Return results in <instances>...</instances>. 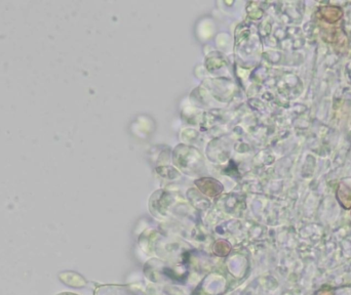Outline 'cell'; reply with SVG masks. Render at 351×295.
<instances>
[{
	"instance_id": "obj_1",
	"label": "cell",
	"mask_w": 351,
	"mask_h": 295,
	"mask_svg": "<svg viewBox=\"0 0 351 295\" xmlns=\"http://www.w3.org/2000/svg\"><path fill=\"white\" fill-rule=\"evenodd\" d=\"M319 18L330 24H334L339 21L343 16V10L336 6H324L318 10Z\"/></svg>"
},
{
	"instance_id": "obj_3",
	"label": "cell",
	"mask_w": 351,
	"mask_h": 295,
	"mask_svg": "<svg viewBox=\"0 0 351 295\" xmlns=\"http://www.w3.org/2000/svg\"><path fill=\"white\" fill-rule=\"evenodd\" d=\"M319 295H334V294L329 290H323V291L319 292Z\"/></svg>"
},
{
	"instance_id": "obj_4",
	"label": "cell",
	"mask_w": 351,
	"mask_h": 295,
	"mask_svg": "<svg viewBox=\"0 0 351 295\" xmlns=\"http://www.w3.org/2000/svg\"><path fill=\"white\" fill-rule=\"evenodd\" d=\"M58 295H76V294H73V293H68V292H64V293H60Z\"/></svg>"
},
{
	"instance_id": "obj_2",
	"label": "cell",
	"mask_w": 351,
	"mask_h": 295,
	"mask_svg": "<svg viewBox=\"0 0 351 295\" xmlns=\"http://www.w3.org/2000/svg\"><path fill=\"white\" fill-rule=\"evenodd\" d=\"M336 198L344 209L351 208V189L347 184L343 183L339 184L336 192Z\"/></svg>"
}]
</instances>
